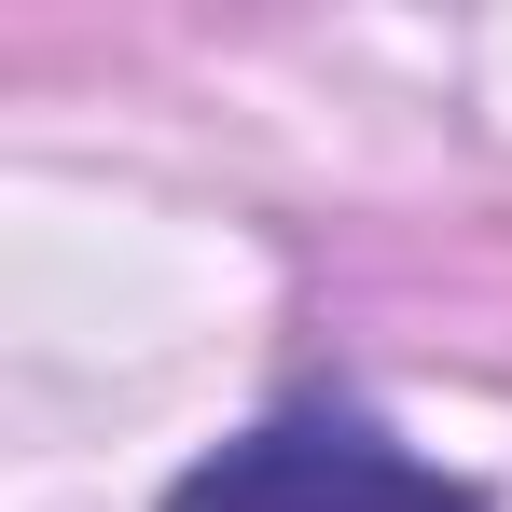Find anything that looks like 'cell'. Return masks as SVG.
Returning a JSON list of instances; mask_svg holds the SVG:
<instances>
[{"mask_svg":"<svg viewBox=\"0 0 512 512\" xmlns=\"http://www.w3.org/2000/svg\"><path fill=\"white\" fill-rule=\"evenodd\" d=\"M167 512H485V485L429 471L374 416H263L222 457H194L167 485Z\"/></svg>","mask_w":512,"mask_h":512,"instance_id":"6da1fadb","label":"cell"}]
</instances>
